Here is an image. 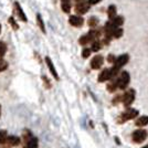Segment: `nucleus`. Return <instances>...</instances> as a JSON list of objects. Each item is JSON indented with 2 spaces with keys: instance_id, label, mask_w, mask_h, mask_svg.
<instances>
[{
  "instance_id": "nucleus-1",
  "label": "nucleus",
  "mask_w": 148,
  "mask_h": 148,
  "mask_svg": "<svg viewBox=\"0 0 148 148\" xmlns=\"http://www.w3.org/2000/svg\"><path fill=\"white\" fill-rule=\"evenodd\" d=\"M138 114H139V112L137 111V110H135V108H127L123 114H121V116L118 117L117 122L119 124H123L125 122H127V121L136 118L138 116Z\"/></svg>"
},
{
  "instance_id": "nucleus-2",
  "label": "nucleus",
  "mask_w": 148,
  "mask_h": 148,
  "mask_svg": "<svg viewBox=\"0 0 148 148\" xmlns=\"http://www.w3.org/2000/svg\"><path fill=\"white\" fill-rule=\"evenodd\" d=\"M130 82V75L127 71H123L122 73L119 74V76L117 77V85L118 90H126L128 84Z\"/></svg>"
},
{
  "instance_id": "nucleus-3",
  "label": "nucleus",
  "mask_w": 148,
  "mask_h": 148,
  "mask_svg": "<svg viewBox=\"0 0 148 148\" xmlns=\"http://www.w3.org/2000/svg\"><path fill=\"white\" fill-rule=\"evenodd\" d=\"M135 95H136V93L133 88H130V90H127V91L125 92V94L123 95V99H122V103H123L124 106H125L126 108H130V105L134 103V101H135Z\"/></svg>"
},
{
  "instance_id": "nucleus-4",
  "label": "nucleus",
  "mask_w": 148,
  "mask_h": 148,
  "mask_svg": "<svg viewBox=\"0 0 148 148\" xmlns=\"http://www.w3.org/2000/svg\"><path fill=\"white\" fill-rule=\"evenodd\" d=\"M147 136H148L147 130H135V132H133V134H132V139H133V142L136 143V144H142L143 142L146 140Z\"/></svg>"
},
{
  "instance_id": "nucleus-5",
  "label": "nucleus",
  "mask_w": 148,
  "mask_h": 148,
  "mask_svg": "<svg viewBox=\"0 0 148 148\" xmlns=\"http://www.w3.org/2000/svg\"><path fill=\"white\" fill-rule=\"evenodd\" d=\"M90 5L87 2V0H84V1H80V2H76L75 3V12L79 16H82L84 13H86L88 10H90Z\"/></svg>"
},
{
  "instance_id": "nucleus-6",
  "label": "nucleus",
  "mask_w": 148,
  "mask_h": 148,
  "mask_svg": "<svg viewBox=\"0 0 148 148\" xmlns=\"http://www.w3.org/2000/svg\"><path fill=\"white\" fill-rule=\"evenodd\" d=\"M130 61V56L127 53H124L122 56H119L118 58H116V61L114 63V66H116L118 69H122L124 65H126Z\"/></svg>"
},
{
  "instance_id": "nucleus-7",
  "label": "nucleus",
  "mask_w": 148,
  "mask_h": 148,
  "mask_svg": "<svg viewBox=\"0 0 148 148\" xmlns=\"http://www.w3.org/2000/svg\"><path fill=\"white\" fill-rule=\"evenodd\" d=\"M103 63H104V58L102 56H99V54H97V56H95L91 60V68L93 70H99V69L102 68Z\"/></svg>"
},
{
  "instance_id": "nucleus-8",
  "label": "nucleus",
  "mask_w": 148,
  "mask_h": 148,
  "mask_svg": "<svg viewBox=\"0 0 148 148\" xmlns=\"http://www.w3.org/2000/svg\"><path fill=\"white\" fill-rule=\"evenodd\" d=\"M69 23L71 25H73L75 28H79V27H82L83 23H84V19L82 18L79 14H74V16H71L69 18Z\"/></svg>"
},
{
  "instance_id": "nucleus-9",
  "label": "nucleus",
  "mask_w": 148,
  "mask_h": 148,
  "mask_svg": "<svg viewBox=\"0 0 148 148\" xmlns=\"http://www.w3.org/2000/svg\"><path fill=\"white\" fill-rule=\"evenodd\" d=\"M112 80V75H111V69H104L99 75V83H104L107 81Z\"/></svg>"
},
{
  "instance_id": "nucleus-10",
  "label": "nucleus",
  "mask_w": 148,
  "mask_h": 148,
  "mask_svg": "<svg viewBox=\"0 0 148 148\" xmlns=\"http://www.w3.org/2000/svg\"><path fill=\"white\" fill-rule=\"evenodd\" d=\"M45 63H47V66H48V69H49L50 73L53 75V77H54L56 80H59V74H58V72H56V66L53 65V62L51 61V59H50L49 56L45 58Z\"/></svg>"
},
{
  "instance_id": "nucleus-11",
  "label": "nucleus",
  "mask_w": 148,
  "mask_h": 148,
  "mask_svg": "<svg viewBox=\"0 0 148 148\" xmlns=\"http://www.w3.org/2000/svg\"><path fill=\"white\" fill-rule=\"evenodd\" d=\"M20 144V138L17 136H8L7 137V140L5 143V146L7 147H14V146H18Z\"/></svg>"
},
{
  "instance_id": "nucleus-12",
  "label": "nucleus",
  "mask_w": 148,
  "mask_h": 148,
  "mask_svg": "<svg viewBox=\"0 0 148 148\" xmlns=\"http://www.w3.org/2000/svg\"><path fill=\"white\" fill-rule=\"evenodd\" d=\"M14 9H16V12L18 14V18H20L23 22H27L28 21V19H27V16H25V11H23V9H22V7L20 6V3H19L18 1H16L14 2Z\"/></svg>"
},
{
  "instance_id": "nucleus-13",
  "label": "nucleus",
  "mask_w": 148,
  "mask_h": 148,
  "mask_svg": "<svg viewBox=\"0 0 148 148\" xmlns=\"http://www.w3.org/2000/svg\"><path fill=\"white\" fill-rule=\"evenodd\" d=\"M110 21H111V23L113 25L114 28H121L124 23V18L122 16H116L115 18H113Z\"/></svg>"
},
{
  "instance_id": "nucleus-14",
  "label": "nucleus",
  "mask_w": 148,
  "mask_h": 148,
  "mask_svg": "<svg viewBox=\"0 0 148 148\" xmlns=\"http://www.w3.org/2000/svg\"><path fill=\"white\" fill-rule=\"evenodd\" d=\"M38 146H39L38 138H36V137H31L28 142L25 143V147L23 148H38Z\"/></svg>"
},
{
  "instance_id": "nucleus-15",
  "label": "nucleus",
  "mask_w": 148,
  "mask_h": 148,
  "mask_svg": "<svg viewBox=\"0 0 148 148\" xmlns=\"http://www.w3.org/2000/svg\"><path fill=\"white\" fill-rule=\"evenodd\" d=\"M135 125L138 127H144V126H147L148 125V116H140L136 119Z\"/></svg>"
},
{
  "instance_id": "nucleus-16",
  "label": "nucleus",
  "mask_w": 148,
  "mask_h": 148,
  "mask_svg": "<svg viewBox=\"0 0 148 148\" xmlns=\"http://www.w3.org/2000/svg\"><path fill=\"white\" fill-rule=\"evenodd\" d=\"M116 90H118V85H117V77L114 79V80H111L110 83L107 84V91L111 93H114Z\"/></svg>"
},
{
  "instance_id": "nucleus-17",
  "label": "nucleus",
  "mask_w": 148,
  "mask_h": 148,
  "mask_svg": "<svg viewBox=\"0 0 148 148\" xmlns=\"http://www.w3.org/2000/svg\"><path fill=\"white\" fill-rule=\"evenodd\" d=\"M102 41H99V40H95V41H93L92 44H91V50H92V52H99V50L102 49Z\"/></svg>"
},
{
  "instance_id": "nucleus-18",
  "label": "nucleus",
  "mask_w": 148,
  "mask_h": 148,
  "mask_svg": "<svg viewBox=\"0 0 148 148\" xmlns=\"http://www.w3.org/2000/svg\"><path fill=\"white\" fill-rule=\"evenodd\" d=\"M107 16H108L110 20H112L113 18L116 17V7L114 6V5H111L107 8Z\"/></svg>"
},
{
  "instance_id": "nucleus-19",
  "label": "nucleus",
  "mask_w": 148,
  "mask_h": 148,
  "mask_svg": "<svg viewBox=\"0 0 148 148\" xmlns=\"http://www.w3.org/2000/svg\"><path fill=\"white\" fill-rule=\"evenodd\" d=\"M123 33H124V30L122 28H115L113 30V32H112V37H113V39H119V38L123 36Z\"/></svg>"
},
{
  "instance_id": "nucleus-20",
  "label": "nucleus",
  "mask_w": 148,
  "mask_h": 148,
  "mask_svg": "<svg viewBox=\"0 0 148 148\" xmlns=\"http://www.w3.org/2000/svg\"><path fill=\"white\" fill-rule=\"evenodd\" d=\"M87 25H88V27H91L92 29H95L99 25V19L95 18V17H91L87 20Z\"/></svg>"
},
{
  "instance_id": "nucleus-21",
  "label": "nucleus",
  "mask_w": 148,
  "mask_h": 148,
  "mask_svg": "<svg viewBox=\"0 0 148 148\" xmlns=\"http://www.w3.org/2000/svg\"><path fill=\"white\" fill-rule=\"evenodd\" d=\"M61 9H62V11H63V12L70 13V12H71V9H72L71 2H62V3H61Z\"/></svg>"
},
{
  "instance_id": "nucleus-22",
  "label": "nucleus",
  "mask_w": 148,
  "mask_h": 148,
  "mask_svg": "<svg viewBox=\"0 0 148 148\" xmlns=\"http://www.w3.org/2000/svg\"><path fill=\"white\" fill-rule=\"evenodd\" d=\"M37 22L39 27H40V29L42 32H45V27H44V22L43 20H42V17H41V14H37Z\"/></svg>"
},
{
  "instance_id": "nucleus-23",
  "label": "nucleus",
  "mask_w": 148,
  "mask_h": 148,
  "mask_svg": "<svg viewBox=\"0 0 148 148\" xmlns=\"http://www.w3.org/2000/svg\"><path fill=\"white\" fill-rule=\"evenodd\" d=\"M7 52V44L2 41H0V59H2Z\"/></svg>"
},
{
  "instance_id": "nucleus-24",
  "label": "nucleus",
  "mask_w": 148,
  "mask_h": 148,
  "mask_svg": "<svg viewBox=\"0 0 148 148\" xmlns=\"http://www.w3.org/2000/svg\"><path fill=\"white\" fill-rule=\"evenodd\" d=\"M7 137H8V134L6 130H0V145H5Z\"/></svg>"
},
{
  "instance_id": "nucleus-25",
  "label": "nucleus",
  "mask_w": 148,
  "mask_h": 148,
  "mask_svg": "<svg viewBox=\"0 0 148 148\" xmlns=\"http://www.w3.org/2000/svg\"><path fill=\"white\" fill-rule=\"evenodd\" d=\"M91 52H92L91 48H85V49H83V51H82V56H83V59H87L88 56H91Z\"/></svg>"
},
{
  "instance_id": "nucleus-26",
  "label": "nucleus",
  "mask_w": 148,
  "mask_h": 148,
  "mask_svg": "<svg viewBox=\"0 0 148 148\" xmlns=\"http://www.w3.org/2000/svg\"><path fill=\"white\" fill-rule=\"evenodd\" d=\"M8 21H9V23H10V25H12L13 30H18L19 25H18V23L16 22V20H14V18H13V17H10V18L8 19Z\"/></svg>"
},
{
  "instance_id": "nucleus-27",
  "label": "nucleus",
  "mask_w": 148,
  "mask_h": 148,
  "mask_svg": "<svg viewBox=\"0 0 148 148\" xmlns=\"http://www.w3.org/2000/svg\"><path fill=\"white\" fill-rule=\"evenodd\" d=\"M8 68V63L3 59H0V72H3Z\"/></svg>"
},
{
  "instance_id": "nucleus-28",
  "label": "nucleus",
  "mask_w": 148,
  "mask_h": 148,
  "mask_svg": "<svg viewBox=\"0 0 148 148\" xmlns=\"http://www.w3.org/2000/svg\"><path fill=\"white\" fill-rule=\"evenodd\" d=\"M106 60H107V62H108V63L114 64V63H115V61H116V56H114V54H108V56H107V58H106Z\"/></svg>"
},
{
  "instance_id": "nucleus-29",
  "label": "nucleus",
  "mask_w": 148,
  "mask_h": 148,
  "mask_svg": "<svg viewBox=\"0 0 148 148\" xmlns=\"http://www.w3.org/2000/svg\"><path fill=\"white\" fill-rule=\"evenodd\" d=\"M122 99H123V95H117V96H115L114 99H113V104H117L119 102H122Z\"/></svg>"
},
{
  "instance_id": "nucleus-30",
  "label": "nucleus",
  "mask_w": 148,
  "mask_h": 148,
  "mask_svg": "<svg viewBox=\"0 0 148 148\" xmlns=\"http://www.w3.org/2000/svg\"><path fill=\"white\" fill-rule=\"evenodd\" d=\"M102 0H87V2H88V5L90 6H93V5H97Z\"/></svg>"
},
{
  "instance_id": "nucleus-31",
  "label": "nucleus",
  "mask_w": 148,
  "mask_h": 148,
  "mask_svg": "<svg viewBox=\"0 0 148 148\" xmlns=\"http://www.w3.org/2000/svg\"><path fill=\"white\" fill-rule=\"evenodd\" d=\"M62 2H70V1H71V0H61Z\"/></svg>"
},
{
  "instance_id": "nucleus-32",
  "label": "nucleus",
  "mask_w": 148,
  "mask_h": 148,
  "mask_svg": "<svg viewBox=\"0 0 148 148\" xmlns=\"http://www.w3.org/2000/svg\"><path fill=\"white\" fill-rule=\"evenodd\" d=\"M0 115H1V106H0Z\"/></svg>"
},
{
  "instance_id": "nucleus-33",
  "label": "nucleus",
  "mask_w": 148,
  "mask_h": 148,
  "mask_svg": "<svg viewBox=\"0 0 148 148\" xmlns=\"http://www.w3.org/2000/svg\"><path fill=\"white\" fill-rule=\"evenodd\" d=\"M142 148H148V145L147 146H145V147H142Z\"/></svg>"
},
{
  "instance_id": "nucleus-34",
  "label": "nucleus",
  "mask_w": 148,
  "mask_h": 148,
  "mask_svg": "<svg viewBox=\"0 0 148 148\" xmlns=\"http://www.w3.org/2000/svg\"><path fill=\"white\" fill-rule=\"evenodd\" d=\"M0 31H1V25H0Z\"/></svg>"
}]
</instances>
